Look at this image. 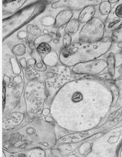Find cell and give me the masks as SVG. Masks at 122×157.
<instances>
[{
	"label": "cell",
	"instance_id": "obj_1",
	"mask_svg": "<svg viewBox=\"0 0 122 157\" xmlns=\"http://www.w3.org/2000/svg\"><path fill=\"white\" fill-rule=\"evenodd\" d=\"M113 44L110 36L94 43L78 40L72 42L68 48H62L59 53V60L65 66L73 67L105 56L110 51Z\"/></svg>",
	"mask_w": 122,
	"mask_h": 157
},
{
	"label": "cell",
	"instance_id": "obj_2",
	"mask_svg": "<svg viewBox=\"0 0 122 157\" xmlns=\"http://www.w3.org/2000/svg\"><path fill=\"white\" fill-rule=\"evenodd\" d=\"M47 6L46 2L38 0L20 9L3 20V31L5 30V33H8L9 35L14 33L44 12Z\"/></svg>",
	"mask_w": 122,
	"mask_h": 157
},
{
	"label": "cell",
	"instance_id": "obj_3",
	"mask_svg": "<svg viewBox=\"0 0 122 157\" xmlns=\"http://www.w3.org/2000/svg\"><path fill=\"white\" fill-rule=\"evenodd\" d=\"M105 22L97 15L85 23L79 31L78 41L89 43L101 41L106 36Z\"/></svg>",
	"mask_w": 122,
	"mask_h": 157
},
{
	"label": "cell",
	"instance_id": "obj_4",
	"mask_svg": "<svg viewBox=\"0 0 122 157\" xmlns=\"http://www.w3.org/2000/svg\"><path fill=\"white\" fill-rule=\"evenodd\" d=\"M106 58H101L75 65L72 71L79 74L97 75L107 67Z\"/></svg>",
	"mask_w": 122,
	"mask_h": 157
},
{
	"label": "cell",
	"instance_id": "obj_5",
	"mask_svg": "<svg viewBox=\"0 0 122 157\" xmlns=\"http://www.w3.org/2000/svg\"><path fill=\"white\" fill-rule=\"evenodd\" d=\"M28 0H3V12L6 14H14L24 5Z\"/></svg>",
	"mask_w": 122,
	"mask_h": 157
},
{
	"label": "cell",
	"instance_id": "obj_6",
	"mask_svg": "<svg viewBox=\"0 0 122 157\" xmlns=\"http://www.w3.org/2000/svg\"><path fill=\"white\" fill-rule=\"evenodd\" d=\"M73 11L66 9L60 11L56 16L54 25L56 29H60L69 22L73 17Z\"/></svg>",
	"mask_w": 122,
	"mask_h": 157
},
{
	"label": "cell",
	"instance_id": "obj_7",
	"mask_svg": "<svg viewBox=\"0 0 122 157\" xmlns=\"http://www.w3.org/2000/svg\"><path fill=\"white\" fill-rule=\"evenodd\" d=\"M97 6H88L80 11L78 19L81 24H84L97 16Z\"/></svg>",
	"mask_w": 122,
	"mask_h": 157
},
{
	"label": "cell",
	"instance_id": "obj_8",
	"mask_svg": "<svg viewBox=\"0 0 122 157\" xmlns=\"http://www.w3.org/2000/svg\"><path fill=\"white\" fill-rule=\"evenodd\" d=\"M112 5L107 0H103L102 3L97 6V15L105 21L111 12L113 7Z\"/></svg>",
	"mask_w": 122,
	"mask_h": 157
},
{
	"label": "cell",
	"instance_id": "obj_9",
	"mask_svg": "<svg viewBox=\"0 0 122 157\" xmlns=\"http://www.w3.org/2000/svg\"><path fill=\"white\" fill-rule=\"evenodd\" d=\"M105 23L106 36H110L114 30L122 26V19L118 18H107L105 20Z\"/></svg>",
	"mask_w": 122,
	"mask_h": 157
},
{
	"label": "cell",
	"instance_id": "obj_10",
	"mask_svg": "<svg viewBox=\"0 0 122 157\" xmlns=\"http://www.w3.org/2000/svg\"><path fill=\"white\" fill-rule=\"evenodd\" d=\"M81 23L78 18H72L66 25L64 29V32L74 35L79 31Z\"/></svg>",
	"mask_w": 122,
	"mask_h": 157
},
{
	"label": "cell",
	"instance_id": "obj_11",
	"mask_svg": "<svg viewBox=\"0 0 122 157\" xmlns=\"http://www.w3.org/2000/svg\"><path fill=\"white\" fill-rule=\"evenodd\" d=\"M59 58L58 54L54 51H51L47 54L45 55L43 62L45 64L50 67H54L59 62Z\"/></svg>",
	"mask_w": 122,
	"mask_h": 157
},
{
	"label": "cell",
	"instance_id": "obj_12",
	"mask_svg": "<svg viewBox=\"0 0 122 157\" xmlns=\"http://www.w3.org/2000/svg\"><path fill=\"white\" fill-rule=\"evenodd\" d=\"M107 61L109 73L111 76H113L115 75V53L113 52L109 51L105 57Z\"/></svg>",
	"mask_w": 122,
	"mask_h": 157
},
{
	"label": "cell",
	"instance_id": "obj_13",
	"mask_svg": "<svg viewBox=\"0 0 122 157\" xmlns=\"http://www.w3.org/2000/svg\"><path fill=\"white\" fill-rule=\"evenodd\" d=\"M118 18L122 19V0H120L117 3L114 4L107 19Z\"/></svg>",
	"mask_w": 122,
	"mask_h": 157
},
{
	"label": "cell",
	"instance_id": "obj_14",
	"mask_svg": "<svg viewBox=\"0 0 122 157\" xmlns=\"http://www.w3.org/2000/svg\"><path fill=\"white\" fill-rule=\"evenodd\" d=\"M110 38L113 44L122 43V26L115 29L111 33Z\"/></svg>",
	"mask_w": 122,
	"mask_h": 157
},
{
	"label": "cell",
	"instance_id": "obj_15",
	"mask_svg": "<svg viewBox=\"0 0 122 157\" xmlns=\"http://www.w3.org/2000/svg\"><path fill=\"white\" fill-rule=\"evenodd\" d=\"M52 36L49 34L41 35L35 39L33 45L35 46L42 43H49L52 40Z\"/></svg>",
	"mask_w": 122,
	"mask_h": 157
},
{
	"label": "cell",
	"instance_id": "obj_16",
	"mask_svg": "<svg viewBox=\"0 0 122 157\" xmlns=\"http://www.w3.org/2000/svg\"><path fill=\"white\" fill-rule=\"evenodd\" d=\"M26 31L29 34L34 36H39L42 34V31L39 26L30 24L26 27Z\"/></svg>",
	"mask_w": 122,
	"mask_h": 157
},
{
	"label": "cell",
	"instance_id": "obj_17",
	"mask_svg": "<svg viewBox=\"0 0 122 157\" xmlns=\"http://www.w3.org/2000/svg\"><path fill=\"white\" fill-rule=\"evenodd\" d=\"M37 51L41 55H46L52 51V48L48 43H42L38 45Z\"/></svg>",
	"mask_w": 122,
	"mask_h": 157
},
{
	"label": "cell",
	"instance_id": "obj_18",
	"mask_svg": "<svg viewBox=\"0 0 122 157\" xmlns=\"http://www.w3.org/2000/svg\"><path fill=\"white\" fill-rule=\"evenodd\" d=\"M12 53L16 56H21L26 53V50L25 45L23 44H19L14 46L12 48Z\"/></svg>",
	"mask_w": 122,
	"mask_h": 157
},
{
	"label": "cell",
	"instance_id": "obj_19",
	"mask_svg": "<svg viewBox=\"0 0 122 157\" xmlns=\"http://www.w3.org/2000/svg\"><path fill=\"white\" fill-rule=\"evenodd\" d=\"M55 19L51 15H47L42 17L41 23L42 25L45 27H50L54 25Z\"/></svg>",
	"mask_w": 122,
	"mask_h": 157
},
{
	"label": "cell",
	"instance_id": "obj_20",
	"mask_svg": "<svg viewBox=\"0 0 122 157\" xmlns=\"http://www.w3.org/2000/svg\"><path fill=\"white\" fill-rule=\"evenodd\" d=\"M72 43V35L67 33H64L62 38V45L63 48H66L70 46Z\"/></svg>",
	"mask_w": 122,
	"mask_h": 157
},
{
	"label": "cell",
	"instance_id": "obj_21",
	"mask_svg": "<svg viewBox=\"0 0 122 157\" xmlns=\"http://www.w3.org/2000/svg\"><path fill=\"white\" fill-rule=\"evenodd\" d=\"M10 61L12 64V68H13V71L14 74H20L21 71L17 60L14 57H12L11 58Z\"/></svg>",
	"mask_w": 122,
	"mask_h": 157
},
{
	"label": "cell",
	"instance_id": "obj_22",
	"mask_svg": "<svg viewBox=\"0 0 122 157\" xmlns=\"http://www.w3.org/2000/svg\"><path fill=\"white\" fill-rule=\"evenodd\" d=\"M29 35L27 31L22 30V31H19L17 34L18 39L19 40H23L28 37Z\"/></svg>",
	"mask_w": 122,
	"mask_h": 157
},
{
	"label": "cell",
	"instance_id": "obj_23",
	"mask_svg": "<svg viewBox=\"0 0 122 157\" xmlns=\"http://www.w3.org/2000/svg\"><path fill=\"white\" fill-rule=\"evenodd\" d=\"M20 62L22 67L25 68H27V66L26 60L25 58H21L20 60Z\"/></svg>",
	"mask_w": 122,
	"mask_h": 157
},
{
	"label": "cell",
	"instance_id": "obj_24",
	"mask_svg": "<svg viewBox=\"0 0 122 157\" xmlns=\"http://www.w3.org/2000/svg\"><path fill=\"white\" fill-rule=\"evenodd\" d=\"M39 1H43V2H46V4H47L48 5L53 4L55 2L56 0H39Z\"/></svg>",
	"mask_w": 122,
	"mask_h": 157
},
{
	"label": "cell",
	"instance_id": "obj_25",
	"mask_svg": "<svg viewBox=\"0 0 122 157\" xmlns=\"http://www.w3.org/2000/svg\"><path fill=\"white\" fill-rule=\"evenodd\" d=\"M107 1H109L112 4H115L117 3L120 0H107Z\"/></svg>",
	"mask_w": 122,
	"mask_h": 157
}]
</instances>
